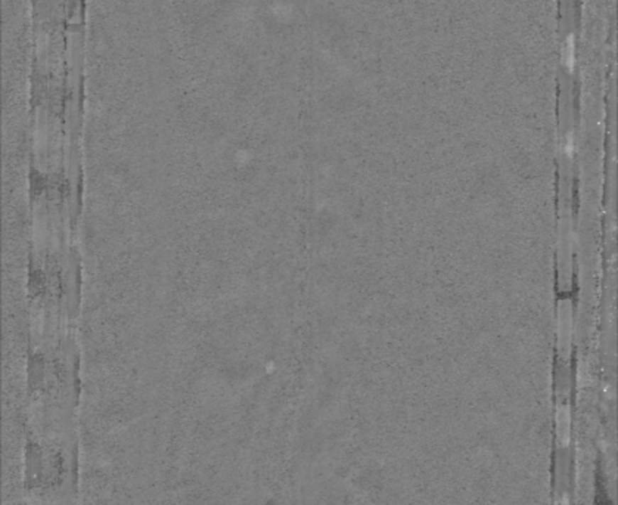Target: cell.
I'll list each match as a JSON object with an SVG mask.
<instances>
[{
  "label": "cell",
  "mask_w": 618,
  "mask_h": 505,
  "mask_svg": "<svg viewBox=\"0 0 618 505\" xmlns=\"http://www.w3.org/2000/svg\"><path fill=\"white\" fill-rule=\"evenodd\" d=\"M573 303L568 299L558 306V354L564 361L570 358L573 341Z\"/></svg>",
  "instance_id": "obj_1"
},
{
  "label": "cell",
  "mask_w": 618,
  "mask_h": 505,
  "mask_svg": "<svg viewBox=\"0 0 618 505\" xmlns=\"http://www.w3.org/2000/svg\"><path fill=\"white\" fill-rule=\"evenodd\" d=\"M555 435L561 448H568L571 443V410L565 402L558 403L555 411Z\"/></svg>",
  "instance_id": "obj_2"
},
{
  "label": "cell",
  "mask_w": 618,
  "mask_h": 505,
  "mask_svg": "<svg viewBox=\"0 0 618 505\" xmlns=\"http://www.w3.org/2000/svg\"><path fill=\"white\" fill-rule=\"evenodd\" d=\"M555 505H570V498H568V495H567V494L559 495V496L555 499Z\"/></svg>",
  "instance_id": "obj_3"
}]
</instances>
